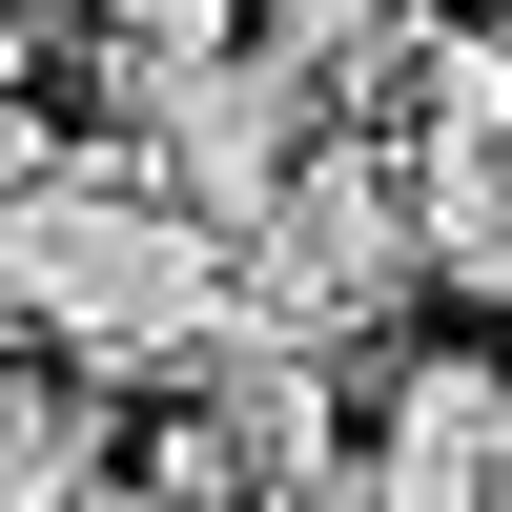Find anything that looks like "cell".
<instances>
[{"mask_svg":"<svg viewBox=\"0 0 512 512\" xmlns=\"http://www.w3.org/2000/svg\"><path fill=\"white\" fill-rule=\"evenodd\" d=\"M0 328L103 390H205L246 328V226L144 144H62L41 185H0Z\"/></svg>","mask_w":512,"mask_h":512,"instance_id":"cell-1","label":"cell"},{"mask_svg":"<svg viewBox=\"0 0 512 512\" xmlns=\"http://www.w3.org/2000/svg\"><path fill=\"white\" fill-rule=\"evenodd\" d=\"M410 287H431V226H410V144H308L267 205H246V328L369 349Z\"/></svg>","mask_w":512,"mask_h":512,"instance_id":"cell-2","label":"cell"},{"mask_svg":"<svg viewBox=\"0 0 512 512\" xmlns=\"http://www.w3.org/2000/svg\"><path fill=\"white\" fill-rule=\"evenodd\" d=\"M328 369H349V349H308V328H226L205 431H164V451H144V492H349Z\"/></svg>","mask_w":512,"mask_h":512,"instance_id":"cell-3","label":"cell"},{"mask_svg":"<svg viewBox=\"0 0 512 512\" xmlns=\"http://www.w3.org/2000/svg\"><path fill=\"white\" fill-rule=\"evenodd\" d=\"M349 492H390V512H472V492H512V369H492V349L390 369L369 431H349Z\"/></svg>","mask_w":512,"mask_h":512,"instance_id":"cell-4","label":"cell"},{"mask_svg":"<svg viewBox=\"0 0 512 512\" xmlns=\"http://www.w3.org/2000/svg\"><path fill=\"white\" fill-rule=\"evenodd\" d=\"M103 472H144V451H123V390H103V369H62V349H21V369H0V512L103 492Z\"/></svg>","mask_w":512,"mask_h":512,"instance_id":"cell-5","label":"cell"},{"mask_svg":"<svg viewBox=\"0 0 512 512\" xmlns=\"http://www.w3.org/2000/svg\"><path fill=\"white\" fill-rule=\"evenodd\" d=\"M41 164H62V123L21 103V62H0V185H41Z\"/></svg>","mask_w":512,"mask_h":512,"instance_id":"cell-6","label":"cell"},{"mask_svg":"<svg viewBox=\"0 0 512 512\" xmlns=\"http://www.w3.org/2000/svg\"><path fill=\"white\" fill-rule=\"evenodd\" d=\"M21 21H41V0H0V62H21Z\"/></svg>","mask_w":512,"mask_h":512,"instance_id":"cell-7","label":"cell"}]
</instances>
